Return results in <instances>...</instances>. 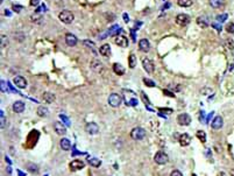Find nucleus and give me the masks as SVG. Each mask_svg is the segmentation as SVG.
<instances>
[{
  "mask_svg": "<svg viewBox=\"0 0 234 176\" xmlns=\"http://www.w3.org/2000/svg\"><path fill=\"white\" fill-rule=\"evenodd\" d=\"M143 83H145L147 86H150V88H154V86H155V83L149 78H143Z\"/></svg>",
  "mask_w": 234,
  "mask_h": 176,
  "instance_id": "nucleus-33",
  "label": "nucleus"
},
{
  "mask_svg": "<svg viewBox=\"0 0 234 176\" xmlns=\"http://www.w3.org/2000/svg\"><path fill=\"white\" fill-rule=\"evenodd\" d=\"M129 135L133 140H142V139H145V137H146V131H145L142 127H134V128L130 131Z\"/></svg>",
  "mask_w": 234,
  "mask_h": 176,
  "instance_id": "nucleus-1",
  "label": "nucleus"
},
{
  "mask_svg": "<svg viewBox=\"0 0 234 176\" xmlns=\"http://www.w3.org/2000/svg\"><path fill=\"white\" fill-rule=\"evenodd\" d=\"M90 67H91V69L95 71V72H97V74H103L104 70H105V67L103 65V63H101V62H99V61H97V60L91 62Z\"/></svg>",
  "mask_w": 234,
  "mask_h": 176,
  "instance_id": "nucleus-9",
  "label": "nucleus"
},
{
  "mask_svg": "<svg viewBox=\"0 0 234 176\" xmlns=\"http://www.w3.org/2000/svg\"><path fill=\"white\" fill-rule=\"evenodd\" d=\"M210 6L212 8H221L225 6V0H210Z\"/></svg>",
  "mask_w": 234,
  "mask_h": 176,
  "instance_id": "nucleus-21",
  "label": "nucleus"
},
{
  "mask_svg": "<svg viewBox=\"0 0 234 176\" xmlns=\"http://www.w3.org/2000/svg\"><path fill=\"white\" fill-rule=\"evenodd\" d=\"M89 163L92 166V167H100V165H101V161L100 160H98V159H95V158H89Z\"/></svg>",
  "mask_w": 234,
  "mask_h": 176,
  "instance_id": "nucleus-30",
  "label": "nucleus"
},
{
  "mask_svg": "<svg viewBox=\"0 0 234 176\" xmlns=\"http://www.w3.org/2000/svg\"><path fill=\"white\" fill-rule=\"evenodd\" d=\"M49 115V110H48V107H44V106H40V107H37V115L39 117H47V115Z\"/></svg>",
  "mask_w": 234,
  "mask_h": 176,
  "instance_id": "nucleus-24",
  "label": "nucleus"
},
{
  "mask_svg": "<svg viewBox=\"0 0 234 176\" xmlns=\"http://www.w3.org/2000/svg\"><path fill=\"white\" fill-rule=\"evenodd\" d=\"M192 2V0H177V5L179 7H190Z\"/></svg>",
  "mask_w": 234,
  "mask_h": 176,
  "instance_id": "nucleus-26",
  "label": "nucleus"
},
{
  "mask_svg": "<svg viewBox=\"0 0 234 176\" xmlns=\"http://www.w3.org/2000/svg\"><path fill=\"white\" fill-rule=\"evenodd\" d=\"M113 71H114L117 75H119V76L125 75V72H126L125 68L122 67L120 63H114V64H113Z\"/></svg>",
  "mask_w": 234,
  "mask_h": 176,
  "instance_id": "nucleus-22",
  "label": "nucleus"
},
{
  "mask_svg": "<svg viewBox=\"0 0 234 176\" xmlns=\"http://www.w3.org/2000/svg\"><path fill=\"white\" fill-rule=\"evenodd\" d=\"M30 20L34 22V24H41L42 22V15L40 13H34L32 17H30Z\"/></svg>",
  "mask_w": 234,
  "mask_h": 176,
  "instance_id": "nucleus-27",
  "label": "nucleus"
},
{
  "mask_svg": "<svg viewBox=\"0 0 234 176\" xmlns=\"http://www.w3.org/2000/svg\"><path fill=\"white\" fill-rule=\"evenodd\" d=\"M128 65H129V68H135V65H136V57H135V55L134 54H130L129 57H128Z\"/></svg>",
  "mask_w": 234,
  "mask_h": 176,
  "instance_id": "nucleus-29",
  "label": "nucleus"
},
{
  "mask_svg": "<svg viewBox=\"0 0 234 176\" xmlns=\"http://www.w3.org/2000/svg\"><path fill=\"white\" fill-rule=\"evenodd\" d=\"M115 44L117 46H119V47H121V48H126L127 46H128V40H127V37L123 35H119L115 37Z\"/></svg>",
  "mask_w": 234,
  "mask_h": 176,
  "instance_id": "nucleus-16",
  "label": "nucleus"
},
{
  "mask_svg": "<svg viewBox=\"0 0 234 176\" xmlns=\"http://www.w3.org/2000/svg\"><path fill=\"white\" fill-rule=\"evenodd\" d=\"M122 103V97L120 95H118V93H112V95H110V97H108V104L112 106V107H119V106L121 105Z\"/></svg>",
  "mask_w": 234,
  "mask_h": 176,
  "instance_id": "nucleus-3",
  "label": "nucleus"
},
{
  "mask_svg": "<svg viewBox=\"0 0 234 176\" xmlns=\"http://www.w3.org/2000/svg\"><path fill=\"white\" fill-rule=\"evenodd\" d=\"M54 131L57 135H65L67 133V126L61 121H55L54 123Z\"/></svg>",
  "mask_w": 234,
  "mask_h": 176,
  "instance_id": "nucleus-7",
  "label": "nucleus"
},
{
  "mask_svg": "<svg viewBox=\"0 0 234 176\" xmlns=\"http://www.w3.org/2000/svg\"><path fill=\"white\" fill-rule=\"evenodd\" d=\"M177 123L181 126H188L191 124V117L188 113H181L177 117Z\"/></svg>",
  "mask_w": 234,
  "mask_h": 176,
  "instance_id": "nucleus-8",
  "label": "nucleus"
},
{
  "mask_svg": "<svg viewBox=\"0 0 234 176\" xmlns=\"http://www.w3.org/2000/svg\"><path fill=\"white\" fill-rule=\"evenodd\" d=\"M196 135H197V138H198L201 142H206V133L204 132V131H198Z\"/></svg>",
  "mask_w": 234,
  "mask_h": 176,
  "instance_id": "nucleus-31",
  "label": "nucleus"
},
{
  "mask_svg": "<svg viewBox=\"0 0 234 176\" xmlns=\"http://www.w3.org/2000/svg\"><path fill=\"white\" fill-rule=\"evenodd\" d=\"M42 99H43L45 103H48V104H51L55 102V95L51 93V92H43V95H42Z\"/></svg>",
  "mask_w": 234,
  "mask_h": 176,
  "instance_id": "nucleus-20",
  "label": "nucleus"
},
{
  "mask_svg": "<svg viewBox=\"0 0 234 176\" xmlns=\"http://www.w3.org/2000/svg\"><path fill=\"white\" fill-rule=\"evenodd\" d=\"M77 42H78L77 37L73 35V34H71V33H67L65 34V43H67V46L75 47L77 44Z\"/></svg>",
  "mask_w": 234,
  "mask_h": 176,
  "instance_id": "nucleus-12",
  "label": "nucleus"
},
{
  "mask_svg": "<svg viewBox=\"0 0 234 176\" xmlns=\"http://www.w3.org/2000/svg\"><path fill=\"white\" fill-rule=\"evenodd\" d=\"M163 92H164L165 95H168V96H170V97H173V93H171V92H169V91H168L167 89H165V90H164V91H163Z\"/></svg>",
  "mask_w": 234,
  "mask_h": 176,
  "instance_id": "nucleus-40",
  "label": "nucleus"
},
{
  "mask_svg": "<svg viewBox=\"0 0 234 176\" xmlns=\"http://www.w3.org/2000/svg\"><path fill=\"white\" fill-rule=\"evenodd\" d=\"M226 30H227V33H234V24L233 22H231V24H228V25L226 26Z\"/></svg>",
  "mask_w": 234,
  "mask_h": 176,
  "instance_id": "nucleus-35",
  "label": "nucleus"
},
{
  "mask_svg": "<svg viewBox=\"0 0 234 176\" xmlns=\"http://www.w3.org/2000/svg\"><path fill=\"white\" fill-rule=\"evenodd\" d=\"M170 176H183V174L179 171V170H177V169H175L173 170L171 173H170Z\"/></svg>",
  "mask_w": 234,
  "mask_h": 176,
  "instance_id": "nucleus-36",
  "label": "nucleus"
},
{
  "mask_svg": "<svg viewBox=\"0 0 234 176\" xmlns=\"http://www.w3.org/2000/svg\"><path fill=\"white\" fill-rule=\"evenodd\" d=\"M139 48L141 52L148 53L150 50V42L148 41L147 39H141L139 41Z\"/></svg>",
  "mask_w": 234,
  "mask_h": 176,
  "instance_id": "nucleus-14",
  "label": "nucleus"
},
{
  "mask_svg": "<svg viewBox=\"0 0 234 176\" xmlns=\"http://www.w3.org/2000/svg\"><path fill=\"white\" fill-rule=\"evenodd\" d=\"M154 161H155L157 165H161V166H163L165 163H168V161H169V156L165 154L164 152H157L155 154V156H154Z\"/></svg>",
  "mask_w": 234,
  "mask_h": 176,
  "instance_id": "nucleus-4",
  "label": "nucleus"
},
{
  "mask_svg": "<svg viewBox=\"0 0 234 176\" xmlns=\"http://www.w3.org/2000/svg\"><path fill=\"white\" fill-rule=\"evenodd\" d=\"M168 89H170V90H173V91H176V92H179L181 89H182V86H181L179 84H169V85H168Z\"/></svg>",
  "mask_w": 234,
  "mask_h": 176,
  "instance_id": "nucleus-32",
  "label": "nucleus"
},
{
  "mask_svg": "<svg viewBox=\"0 0 234 176\" xmlns=\"http://www.w3.org/2000/svg\"><path fill=\"white\" fill-rule=\"evenodd\" d=\"M60 145H61V148L63 150H70L71 149V142H70L69 139L67 138H62L61 141H60Z\"/></svg>",
  "mask_w": 234,
  "mask_h": 176,
  "instance_id": "nucleus-23",
  "label": "nucleus"
},
{
  "mask_svg": "<svg viewBox=\"0 0 234 176\" xmlns=\"http://www.w3.org/2000/svg\"><path fill=\"white\" fill-rule=\"evenodd\" d=\"M223 125H224V120H223V118L220 117V115H217L214 119H213V121L211 124V127H212V130H220L221 127H223Z\"/></svg>",
  "mask_w": 234,
  "mask_h": 176,
  "instance_id": "nucleus-13",
  "label": "nucleus"
},
{
  "mask_svg": "<svg viewBox=\"0 0 234 176\" xmlns=\"http://www.w3.org/2000/svg\"><path fill=\"white\" fill-rule=\"evenodd\" d=\"M142 65H143V69L147 71L148 74H153L154 70H155L154 62L151 61L150 58H148V57H143L142 58Z\"/></svg>",
  "mask_w": 234,
  "mask_h": 176,
  "instance_id": "nucleus-5",
  "label": "nucleus"
},
{
  "mask_svg": "<svg viewBox=\"0 0 234 176\" xmlns=\"http://www.w3.org/2000/svg\"><path fill=\"white\" fill-rule=\"evenodd\" d=\"M179 143H181V146L183 147H186V146H189L191 142V137L188 134V133H183L182 135H179Z\"/></svg>",
  "mask_w": 234,
  "mask_h": 176,
  "instance_id": "nucleus-17",
  "label": "nucleus"
},
{
  "mask_svg": "<svg viewBox=\"0 0 234 176\" xmlns=\"http://www.w3.org/2000/svg\"><path fill=\"white\" fill-rule=\"evenodd\" d=\"M1 91H2V92L6 91V89H5V82H4V80H1Z\"/></svg>",
  "mask_w": 234,
  "mask_h": 176,
  "instance_id": "nucleus-39",
  "label": "nucleus"
},
{
  "mask_svg": "<svg viewBox=\"0 0 234 176\" xmlns=\"http://www.w3.org/2000/svg\"><path fill=\"white\" fill-rule=\"evenodd\" d=\"M84 167H85V163H84L83 161H80V160H73V161L70 163V168H71V170H73V171L80 170V169H83Z\"/></svg>",
  "mask_w": 234,
  "mask_h": 176,
  "instance_id": "nucleus-15",
  "label": "nucleus"
},
{
  "mask_svg": "<svg viewBox=\"0 0 234 176\" xmlns=\"http://www.w3.org/2000/svg\"><path fill=\"white\" fill-rule=\"evenodd\" d=\"M6 44V36L1 35V47H4Z\"/></svg>",
  "mask_w": 234,
  "mask_h": 176,
  "instance_id": "nucleus-37",
  "label": "nucleus"
},
{
  "mask_svg": "<svg viewBox=\"0 0 234 176\" xmlns=\"http://www.w3.org/2000/svg\"><path fill=\"white\" fill-rule=\"evenodd\" d=\"M58 18L61 20L63 24H67V25H69L71 24L72 21H73V19H75V15H73V13L72 12H70V11H62L61 13H60V15H58Z\"/></svg>",
  "mask_w": 234,
  "mask_h": 176,
  "instance_id": "nucleus-2",
  "label": "nucleus"
},
{
  "mask_svg": "<svg viewBox=\"0 0 234 176\" xmlns=\"http://www.w3.org/2000/svg\"><path fill=\"white\" fill-rule=\"evenodd\" d=\"M99 53H100V55L105 56V57H108L111 55V47H110V44L108 43L103 44L100 47V49H99Z\"/></svg>",
  "mask_w": 234,
  "mask_h": 176,
  "instance_id": "nucleus-19",
  "label": "nucleus"
},
{
  "mask_svg": "<svg viewBox=\"0 0 234 176\" xmlns=\"http://www.w3.org/2000/svg\"><path fill=\"white\" fill-rule=\"evenodd\" d=\"M25 107H26L25 103H23V102H20V100H17V102L13 104V106H12V108H13V111H14L15 113H21V112H23V111H25Z\"/></svg>",
  "mask_w": 234,
  "mask_h": 176,
  "instance_id": "nucleus-18",
  "label": "nucleus"
},
{
  "mask_svg": "<svg viewBox=\"0 0 234 176\" xmlns=\"http://www.w3.org/2000/svg\"><path fill=\"white\" fill-rule=\"evenodd\" d=\"M85 131H86V133L91 134V135H95V134L99 132V126L95 123H89L85 126Z\"/></svg>",
  "mask_w": 234,
  "mask_h": 176,
  "instance_id": "nucleus-10",
  "label": "nucleus"
},
{
  "mask_svg": "<svg viewBox=\"0 0 234 176\" xmlns=\"http://www.w3.org/2000/svg\"><path fill=\"white\" fill-rule=\"evenodd\" d=\"M13 82H14V84H15L19 89H26L27 80L25 77H22V76H15L14 79H13Z\"/></svg>",
  "mask_w": 234,
  "mask_h": 176,
  "instance_id": "nucleus-11",
  "label": "nucleus"
},
{
  "mask_svg": "<svg viewBox=\"0 0 234 176\" xmlns=\"http://www.w3.org/2000/svg\"><path fill=\"white\" fill-rule=\"evenodd\" d=\"M229 175L234 176V169H231V171H229Z\"/></svg>",
  "mask_w": 234,
  "mask_h": 176,
  "instance_id": "nucleus-42",
  "label": "nucleus"
},
{
  "mask_svg": "<svg viewBox=\"0 0 234 176\" xmlns=\"http://www.w3.org/2000/svg\"><path fill=\"white\" fill-rule=\"evenodd\" d=\"M176 24L181 27L188 26L190 24V17L188 14H183V13L182 14H178L176 17Z\"/></svg>",
  "mask_w": 234,
  "mask_h": 176,
  "instance_id": "nucleus-6",
  "label": "nucleus"
},
{
  "mask_svg": "<svg viewBox=\"0 0 234 176\" xmlns=\"http://www.w3.org/2000/svg\"><path fill=\"white\" fill-rule=\"evenodd\" d=\"M197 24H198V26L203 27V28H206L208 26L207 18L206 17H199V18L197 19Z\"/></svg>",
  "mask_w": 234,
  "mask_h": 176,
  "instance_id": "nucleus-25",
  "label": "nucleus"
},
{
  "mask_svg": "<svg viewBox=\"0 0 234 176\" xmlns=\"http://www.w3.org/2000/svg\"><path fill=\"white\" fill-rule=\"evenodd\" d=\"M26 168L29 173H33V174H36V173L39 171V167H37L35 163H28L26 166Z\"/></svg>",
  "mask_w": 234,
  "mask_h": 176,
  "instance_id": "nucleus-28",
  "label": "nucleus"
},
{
  "mask_svg": "<svg viewBox=\"0 0 234 176\" xmlns=\"http://www.w3.org/2000/svg\"><path fill=\"white\" fill-rule=\"evenodd\" d=\"M37 4H39V0H30V2H29L30 6H37Z\"/></svg>",
  "mask_w": 234,
  "mask_h": 176,
  "instance_id": "nucleus-38",
  "label": "nucleus"
},
{
  "mask_svg": "<svg viewBox=\"0 0 234 176\" xmlns=\"http://www.w3.org/2000/svg\"><path fill=\"white\" fill-rule=\"evenodd\" d=\"M192 176H197V175H195V174H192Z\"/></svg>",
  "mask_w": 234,
  "mask_h": 176,
  "instance_id": "nucleus-43",
  "label": "nucleus"
},
{
  "mask_svg": "<svg viewBox=\"0 0 234 176\" xmlns=\"http://www.w3.org/2000/svg\"><path fill=\"white\" fill-rule=\"evenodd\" d=\"M123 19H125V21H126V22H127V21H128V20H129V19L127 18V14H126V13H125V14H123Z\"/></svg>",
  "mask_w": 234,
  "mask_h": 176,
  "instance_id": "nucleus-41",
  "label": "nucleus"
},
{
  "mask_svg": "<svg viewBox=\"0 0 234 176\" xmlns=\"http://www.w3.org/2000/svg\"><path fill=\"white\" fill-rule=\"evenodd\" d=\"M0 119H1V128H5L6 127V118H5V115H4V112L1 111V113H0Z\"/></svg>",
  "mask_w": 234,
  "mask_h": 176,
  "instance_id": "nucleus-34",
  "label": "nucleus"
}]
</instances>
